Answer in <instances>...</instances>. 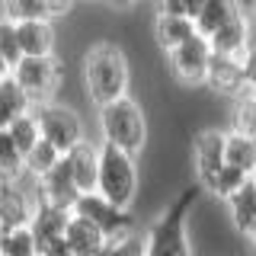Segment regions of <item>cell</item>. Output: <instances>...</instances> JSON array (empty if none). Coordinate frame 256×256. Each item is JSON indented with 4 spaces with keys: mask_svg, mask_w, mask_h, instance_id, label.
<instances>
[{
    "mask_svg": "<svg viewBox=\"0 0 256 256\" xmlns=\"http://www.w3.org/2000/svg\"><path fill=\"white\" fill-rule=\"evenodd\" d=\"M26 173V154L16 148V141L10 138L6 128H0V176L4 180H16Z\"/></svg>",
    "mask_w": 256,
    "mask_h": 256,
    "instance_id": "25",
    "label": "cell"
},
{
    "mask_svg": "<svg viewBox=\"0 0 256 256\" xmlns=\"http://www.w3.org/2000/svg\"><path fill=\"white\" fill-rule=\"evenodd\" d=\"M64 244H68L77 256H96V253H102V246H106V234H102L93 221H86V218H80V214L70 212L68 230H64Z\"/></svg>",
    "mask_w": 256,
    "mask_h": 256,
    "instance_id": "17",
    "label": "cell"
},
{
    "mask_svg": "<svg viewBox=\"0 0 256 256\" xmlns=\"http://www.w3.org/2000/svg\"><path fill=\"white\" fill-rule=\"evenodd\" d=\"M13 80L38 106V102L58 100V86L64 80V64L58 61V54H48V58H20L13 64Z\"/></svg>",
    "mask_w": 256,
    "mask_h": 256,
    "instance_id": "6",
    "label": "cell"
},
{
    "mask_svg": "<svg viewBox=\"0 0 256 256\" xmlns=\"http://www.w3.org/2000/svg\"><path fill=\"white\" fill-rule=\"evenodd\" d=\"M6 132H10V138L16 141V148L22 150V154H29L32 144L42 141V128H38V118H36V109L26 112L22 118H16V122L6 125Z\"/></svg>",
    "mask_w": 256,
    "mask_h": 256,
    "instance_id": "26",
    "label": "cell"
},
{
    "mask_svg": "<svg viewBox=\"0 0 256 256\" xmlns=\"http://www.w3.org/2000/svg\"><path fill=\"white\" fill-rule=\"evenodd\" d=\"M250 100H253V106H256V86H250Z\"/></svg>",
    "mask_w": 256,
    "mask_h": 256,
    "instance_id": "37",
    "label": "cell"
},
{
    "mask_svg": "<svg viewBox=\"0 0 256 256\" xmlns=\"http://www.w3.org/2000/svg\"><path fill=\"white\" fill-rule=\"evenodd\" d=\"M4 6V20L26 22V20H52L42 0H0Z\"/></svg>",
    "mask_w": 256,
    "mask_h": 256,
    "instance_id": "28",
    "label": "cell"
},
{
    "mask_svg": "<svg viewBox=\"0 0 256 256\" xmlns=\"http://www.w3.org/2000/svg\"><path fill=\"white\" fill-rule=\"evenodd\" d=\"M68 221H70V208H58V205H52V202H38L36 205L29 228H32V234H36L38 256H42L48 246H54L58 240H64Z\"/></svg>",
    "mask_w": 256,
    "mask_h": 256,
    "instance_id": "11",
    "label": "cell"
},
{
    "mask_svg": "<svg viewBox=\"0 0 256 256\" xmlns=\"http://www.w3.org/2000/svg\"><path fill=\"white\" fill-rule=\"evenodd\" d=\"M157 13H164V16H186V0H157Z\"/></svg>",
    "mask_w": 256,
    "mask_h": 256,
    "instance_id": "32",
    "label": "cell"
},
{
    "mask_svg": "<svg viewBox=\"0 0 256 256\" xmlns=\"http://www.w3.org/2000/svg\"><path fill=\"white\" fill-rule=\"evenodd\" d=\"M250 16H256V13H250Z\"/></svg>",
    "mask_w": 256,
    "mask_h": 256,
    "instance_id": "39",
    "label": "cell"
},
{
    "mask_svg": "<svg viewBox=\"0 0 256 256\" xmlns=\"http://www.w3.org/2000/svg\"><path fill=\"white\" fill-rule=\"evenodd\" d=\"M240 13H244L240 10V0H205L198 16H196V29L202 36H212L214 29H221L228 20H234Z\"/></svg>",
    "mask_w": 256,
    "mask_h": 256,
    "instance_id": "21",
    "label": "cell"
},
{
    "mask_svg": "<svg viewBox=\"0 0 256 256\" xmlns=\"http://www.w3.org/2000/svg\"><path fill=\"white\" fill-rule=\"evenodd\" d=\"M109 4H112V6H118V10H128V6H134L138 0H109Z\"/></svg>",
    "mask_w": 256,
    "mask_h": 256,
    "instance_id": "36",
    "label": "cell"
},
{
    "mask_svg": "<svg viewBox=\"0 0 256 256\" xmlns=\"http://www.w3.org/2000/svg\"><path fill=\"white\" fill-rule=\"evenodd\" d=\"M202 4H205V0H186V16H189V20H196V16H198Z\"/></svg>",
    "mask_w": 256,
    "mask_h": 256,
    "instance_id": "34",
    "label": "cell"
},
{
    "mask_svg": "<svg viewBox=\"0 0 256 256\" xmlns=\"http://www.w3.org/2000/svg\"><path fill=\"white\" fill-rule=\"evenodd\" d=\"M42 4H45L48 16H52V20H58V16H68L70 10H74L77 0H42Z\"/></svg>",
    "mask_w": 256,
    "mask_h": 256,
    "instance_id": "31",
    "label": "cell"
},
{
    "mask_svg": "<svg viewBox=\"0 0 256 256\" xmlns=\"http://www.w3.org/2000/svg\"><path fill=\"white\" fill-rule=\"evenodd\" d=\"M192 166H196L198 186L208 182L224 166V132L221 128H202L192 138Z\"/></svg>",
    "mask_w": 256,
    "mask_h": 256,
    "instance_id": "10",
    "label": "cell"
},
{
    "mask_svg": "<svg viewBox=\"0 0 256 256\" xmlns=\"http://www.w3.org/2000/svg\"><path fill=\"white\" fill-rule=\"evenodd\" d=\"M100 256H148V234L138 228H128L125 234L109 237Z\"/></svg>",
    "mask_w": 256,
    "mask_h": 256,
    "instance_id": "23",
    "label": "cell"
},
{
    "mask_svg": "<svg viewBox=\"0 0 256 256\" xmlns=\"http://www.w3.org/2000/svg\"><path fill=\"white\" fill-rule=\"evenodd\" d=\"M42 256H77V253L70 250V246L64 244V240H58V244H54V246H48V250H45Z\"/></svg>",
    "mask_w": 256,
    "mask_h": 256,
    "instance_id": "33",
    "label": "cell"
},
{
    "mask_svg": "<svg viewBox=\"0 0 256 256\" xmlns=\"http://www.w3.org/2000/svg\"><path fill=\"white\" fill-rule=\"evenodd\" d=\"M58 160H61V150L54 148V144H48V141L42 138L38 144H32V150L26 154V173L38 180V176H45V173L52 170L54 164H58Z\"/></svg>",
    "mask_w": 256,
    "mask_h": 256,
    "instance_id": "27",
    "label": "cell"
},
{
    "mask_svg": "<svg viewBox=\"0 0 256 256\" xmlns=\"http://www.w3.org/2000/svg\"><path fill=\"white\" fill-rule=\"evenodd\" d=\"M205 86L218 96H230V100H237L240 93L250 90L246 80H244V64H240V58H234V54H218V52H212Z\"/></svg>",
    "mask_w": 256,
    "mask_h": 256,
    "instance_id": "9",
    "label": "cell"
},
{
    "mask_svg": "<svg viewBox=\"0 0 256 256\" xmlns=\"http://www.w3.org/2000/svg\"><path fill=\"white\" fill-rule=\"evenodd\" d=\"M202 186H189L173 198L164 212L150 221L148 234V256H192V240H189V214L196 205Z\"/></svg>",
    "mask_w": 256,
    "mask_h": 256,
    "instance_id": "2",
    "label": "cell"
},
{
    "mask_svg": "<svg viewBox=\"0 0 256 256\" xmlns=\"http://www.w3.org/2000/svg\"><path fill=\"white\" fill-rule=\"evenodd\" d=\"M4 230H6V228H4V221H0V240H4Z\"/></svg>",
    "mask_w": 256,
    "mask_h": 256,
    "instance_id": "38",
    "label": "cell"
},
{
    "mask_svg": "<svg viewBox=\"0 0 256 256\" xmlns=\"http://www.w3.org/2000/svg\"><path fill=\"white\" fill-rule=\"evenodd\" d=\"M80 77H84L86 96L96 109L106 106L112 100H122L132 90V64L128 54L116 42L102 38V42L90 45L80 58Z\"/></svg>",
    "mask_w": 256,
    "mask_h": 256,
    "instance_id": "1",
    "label": "cell"
},
{
    "mask_svg": "<svg viewBox=\"0 0 256 256\" xmlns=\"http://www.w3.org/2000/svg\"><path fill=\"white\" fill-rule=\"evenodd\" d=\"M228 212H230V221H234V228L240 234L256 240V176H250L228 198Z\"/></svg>",
    "mask_w": 256,
    "mask_h": 256,
    "instance_id": "15",
    "label": "cell"
},
{
    "mask_svg": "<svg viewBox=\"0 0 256 256\" xmlns=\"http://www.w3.org/2000/svg\"><path fill=\"white\" fill-rule=\"evenodd\" d=\"M141 186L138 157L116 148L109 141H100V170H96V192L109 198L118 208H134Z\"/></svg>",
    "mask_w": 256,
    "mask_h": 256,
    "instance_id": "4",
    "label": "cell"
},
{
    "mask_svg": "<svg viewBox=\"0 0 256 256\" xmlns=\"http://www.w3.org/2000/svg\"><path fill=\"white\" fill-rule=\"evenodd\" d=\"M196 20H189V16H164L157 13L154 20V42L157 48H164V52H173L176 45H182L189 36H196Z\"/></svg>",
    "mask_w": 256,
    "mask_h": 256,
    "instance_id": "20",
    "label": "cell"
},
{
    "mask_svg": "<svg viewBox=\"0 0 256 256\" xmlns=\"http://www.w3.org/2000/svg\"><path fill=\"white\" fill-rule=\"evenodd\" d=\"M240 64H244L246 86H256V45H246V52L240 54Z\"/></svg>",
    "mask_w": 256,
    "mask_h": 256,
    "instance_id": "30",
    "label": "cell"
},
{
    "mask_svg": "<svg viewBox=\"0 0 256 256\" xmlns=\"http://www.w3.org/2000/svg\"><path fill=\"white\" fill-rule=\"evenodd\" d=\"M36 109V102H32V96L22 90L20 84L10 77L0 80V128H6L10 122H16V118H22L26 112Z\"/></svg>",
    "mask_w": 256,
    "mask_h": 256,
    "instance_id": "19",
    "label": "cell"
},
{
    "mask_svg": "<svg viewBox=\"0 0 256 256\" xmlns=\"http://www.w3.org/2000/svg\"><path fill=\"white\" fill-rule=\"evenodd\" d=\"M0 253L4 256H38V244H36V234H32L29 224L6 228L4 240H0Z\"/></svg>",
    "mask_w": 256,
    "mask_h": 256,
    "instance_id": "24",
    "label": "cell"
},
{
    "mask_svg": "<svg viewBox=\"0 0 256 256\" xmlns=\"http://www.w3.org/2000/svg\"><path fill=\"white\" fill-rule=\"evenodd\" d=\"M16 38H20L22 58H48V54L58 52V29H54V20L16 22Z\"/></svg>",
    "mask_w": 256,
    "mask_h": 256,
    "instance_id": "12",
    "label": "cell"
},
{
    "mask_svg": "<svg viewBox=\"0 0 256 256\" xmlns=\"http://www.w3.org/2000/svg\"><path fill=\"white\" fill-rule=\"evenodd\" d=\"M96 256H100V253H96Z\"/></svg>",
    "mask_w": 256,
    "mask_h": 256,
    "instance_id": "40",
    "label": "cell"
},
{
    "mask_svg": "<svg viewBox=\"0 0 256 256\" xmlns=\"http://www.w3.org/2000/svg\"><path fill=\"white\" fill-rule=\"evenodd\" d=\"M36 118H38V128H42V138L48 144L68 154L77 141L86 138V128H84V118L74 106L61 100H48V102H38L36 106Z\"/></svg>",
    "mask_w": 256,
    "mask_h": 256,
    "instance_id": "5",
    "label": "cell"
},
{
    "mask_svg": "<svg viewBox=\"0 0 256 256\" xmlns=\"http://www.w3.org/2000/svg\"><path fill=\"white\" fill-rule=\"evenodd\" d=\"M64 164H68L74 182L80 186V192H90L96 189V170H100V141H77L74 148L64 154Z\"/></svg>",
    "mask_w": 256,
    "mask_h": 256,
    "instance_id": "14",
    "label": "cell"
},
{
    "mask_svg": "<svg viewBox=\"0 0 256 256\" xmlns=\"http://www.w3.org/2000/svg\"><path fill=\"white\" fill-rule=\"evenodd\" d=\"M96 125H100V141H109L134 157L148 148V116L132 93L96 109Z\"/></svg>",
    "mask_w": 256,
    "mask_h": 256,
    "instance_id": "3",
    "label": "cell"
},
{
    "mask_svg": "<svg viewBox=\"0 0 256 256\" xmlns=\"http://www.w3.org/2000/svg\"><path fill=\"white\" fill-rule=\"evenodd\" d=\"M224 164L244 170L246 176H256V138L237 128L224 132Z\"/></svg>",
    "mask_w": 256,
    "mask_h": 256,
    "instance_id": "18",
    "label": "cell"
},
{
    "mask_svg": "<svg viewBox=\"0 0 256 256\" xmlns=\"http://www.w3.org/2000/svg\"><path fill=\"white\" fill-rule=\"evenodd\" d=\"M208 42H212V52L240 58V54L246 52V45H250V16L240 13L234 20H228L221 29H214L212 36H208Z\"/></svg>",
    "mask_w": 256,
    "mask_h": 256,
    "instance_id": "16",
    "label": "cell"
},
{
    "mask_svg": "<svg viewBox=\"0 0 256 256\" xmlns=\"http://www.w3.org/2000/svg\"><path fill=\"white\" fill-rule=\"evenodd\" d=\"M10 74H13V64H10V58H6L4 52H0V80L10 77Z\"/></svg>",
    "mask_w": 256,
    "mask_h": 256,
    "instance_id": "35",
    "label": "cell"
},
{
    "mask_svg": "<svg viewBox=\"0 0 256 256\" xmlns=\"http://www.w3.org/2000/svg\"><path fill=\"white\" fill-rule=\"evenodd\" d=\"M166 61H170V74L182 86H205L208 61H212V42H208V36L196 32L182 45H176L173 52H166Z\"/></svg>",
    "mask_w": 256,
    "mask_h": 256,
    "instance_id": "7",
    "label": "cell"
},
{
    "mask_svg": "<svg viewBox=\"0 0 256 256\" xmlns=\"http://www.w3.org/2000/svg\"><path fill=\"white\" fill-rule=\"evenodd\" d=\"M0 52L10 58V64H16V61L22 58L20 38H16V22L13 20H0Z\"/></svg>",
    "mask_w": 256,
    "mask_h": 256,
    "instance_id": "29",
    "label": "cell"
},
{
    "mask_svg": "<svg viewBox=\"0 0 256 256\" xmlns=\"http://www.w3.org/2000/svg\"><path fill=\"white\" fill-rule=\"evenodd\" d=\"M74 214H80V218H86V221H93L96 228L109 237H116V234H125L128 228H134V218H132V208H118V205H112L102 192H80L77 196V202L74 208H70Z\"/></svg>",
    "mask_w": 256,
    "mask_h": 256,
    "instance_id": "8",
    "label": "cell"
},
{
    "mask_svg": "<svg viewBox=\"0 0 256 256\" xmlns=\"http://www.w3.org/2000/svg\"><path fill=\"white\" fill-rule=\"evenodd\" d=\"M0 256H4V253H0Z\"/></svg>",
    "mask_w": 256,
    "mask_h": 256,
    "instance_id": "41",
    "label": "cell"
},
{
    "mask_svg": "<svg viewBox=\"0 0 256 256\" xmlns=\"http://www.w3.org/2000/svg\"><path fill=\"white\" fill-rule=\"evenodd\" d=\"M250 180V176H246L244 170H237V166H230V164H224L218 173L212 176V180L208 182H202V189L208 192V196H214V198H221V202H228L230 196H234V192L244 186V182Z\"/></svg>",
    "mask_w": 256,
    "mask_h": 256,
    "instance_id": "22",
    "label": "cell"
},
{
    "mask_svg": "<svg viewBox=\"0 0 256 256\" xmlns=\"http://www.w3.org/2000/svg\"><path fill=\"white\" fill-rule=\"evenodd\" d=\"M77 196H80V186L74 182L68 164H64V154H61V160L52 170L45 176H38V202H52L58 208H74Z\"/></svg>",
    "mask_w": 256,
    "mask_h": 256,
    "instance_id": "13",
    "label": "cell"
}]
</instances>
